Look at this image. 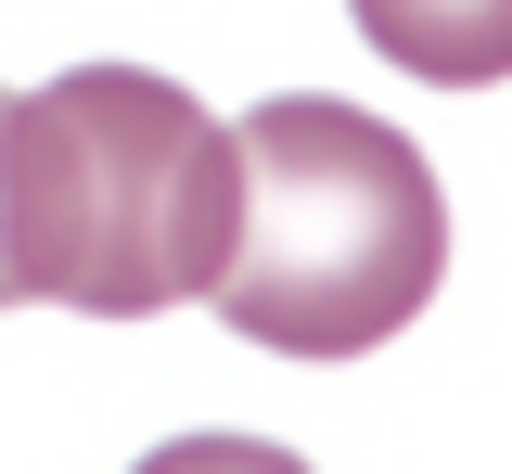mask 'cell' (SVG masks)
Returning <instances> with one entry per match:
<instances>
[{"label": "cell", "mask_w": 512, "mask_h": 474, "mask_svg": "<svg viewBox=\"0 0 512 474\" xmlns=\"http://www.w3.org/2000/svg\"><path fill=\"white\" fill-rule=\"evenodd\" d=\"M244 129L154 65H77L13 90V282L90 321H154L231 282Z\"/></svg>", "instance_id": "1"}, {"label": "cell", "mask_w": 512, "mask_h": 474, "mask_svg": "<svg viewBox=\"0 0 512 474\" xmlns=\"http://www.w3.org/2000/svg\"><path fill=\"white\" fill-rule=\"evenodd\" d=\"M448 282V193L423 141L282 90L244 116V244L231 282L205 295L218 321L269 359H359V346L410 334Z\"/></svg>", "instance_id": "2"}, {"label": "cell", "mask_w": 512, "mask_h": 474, "mask_svg": "<svg viewBox=\"0 0 512 474\" xmlns=\"http://www.w3.org/2000/svg\"><path fill=\"white\" fill-rule=\"evenodd\" d=\"M359 39L423 90H487L512 77V0H346Z\"/></svg>", "instance_id": "3"}, {"label": "cell", "mask_w": 512, "mask_h": 474, "mask_svg": "<svg viewBox=\"0 0 512 474\" xmlns=\"http://www.w3.org/2000/svg\"><path fill=\"white\" fill-rule=\"evenodd\" d=\"M141 474H308L295 449H269V436H167Z\"/></svg>", "instance_id": "4"}, {"label": "cell", "mask_w": 512, "mask_h": 474, "mask_svg": "<svg viewBox=\"0 0 512 474\" xmlns=\"http://www.w3.org/2000/svg\"><path fill=\"white\" fill-rule=\"evenodd\" d=\"M0 308H26V282H13V90H0Z\"/></svg>", "instance_id": "5"}]
</instances>
